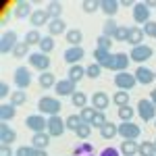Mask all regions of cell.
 <instances>
[{"mask_svg": "<svg viewBox=\"0 0 156 156\" xmlns=\"http://www.w3.org/2000/svg\"><path fill=\"white\" fill-rule=\"evenodd\" d=\"M83 56H85V50L81 48V46H71V48L65 52V60H67L71 67H73V65H77Z\"/></svg>", "mask_w": 156, "mask_h": 156, "instance_id": "7c38bea8", "label": "cell"}, {"mask_svg": "<svg viewBox=\"0 0 156 156\" xmlns=\"http://www.w3.org/2000/svg\"><path fill=\"white\" fill-rule=\"evenodd\" d=\"M6 96H9V85L2 81L0 83V98H6Z\"/></svg>", "mask_w": 156, "mask_h": 156, "instance_id": "11a10c76", "label": "cell"}, {"mask_svg": "<svg viewBox=\"0 0 156 156\" xmlns=\"http://www.w3.org/2000/svg\"><path fill=\"white\" fill-rule=\"evenodd\" d=\"M12 117H15V106H12V104H2V106H0V121L6 123V121H11Z\"/></svg>", "mask_w": 156, "mask_h": 156, "instance_id": "f1b7e54d", "label": "cell"}, {"mask_svg": "<svg viewBox=\"0 0 156 156\" xmlns=\"http://www.w3.org/2000/svg\"><path fill=\"white\" fill-rule=\"evenodd\" d=\"M94 58H96V65L104 67V69H110V62H112V54H110V52L96 48L94 50Z\"/></svg>", "mask_w": 156, "mask_h": 156, "instance_id": "5bb4252c", "label": "cell"}, {"mask_svg": "<svg viewBox=\"0 0 156 156\" xmlns=\"http://www.w3.org/2000/svg\"><path fill=\"white\" fill-rule=\"evenodd\" d=\"M27 58H29V65H31L34 69H37V71H48V67H50L48 54H44V52H34V54H29Z\"/></svg>", "mask_w": 156, "mask_h": 156, "instance_id": "3957f363", "label": "cell"}, {"mask_svg": "<svg viewBox=\"0 0 156 156\" xmlns=\"http://www.w3.org/2000/svg\"><path fill=\"white\" fill-rule=\"evenodd\" d=\"M137 110H140V117L142 121H152L156 117V106L152 104V100H140V104H137Z\"/></svg>", "mask_w": 156, "mask_h": 156, "instance_id": "ba28073f", "label": "cell"}, {"mask_svg": "<svg viewBox=\"0 0 156 156\" xmlns=\"http://www.w3.org/2000/svg\"><path fill=\"white\" fill-rule=\"evenodd\" d=\"M37 108H40V112L54 117V115H58V110H60V102L56 100V98H52V96H44V98H40Z\"/></svg>", "mask_w": 156, "mask_h": 156, "instance_id": "6da1fadb", "label": "cell"}, {"mask_svg": "<svg viewBox=\"0 0 156 156\" xmlns=\"http://www.w3.org/2000/svg\"><path fill=\"white\" fill-rule=\"evenodd\" d=\"M119 6H121V4L117 2V0H102V2H100V9H102V12H104V15H108V17L117 15Z\"/></svg>", "mask_w": 156, "mask_h": 156, "instance_id": "7402d4cb", "label": "cell"}, {"mask_svg": "<svg viewBox=\"0 0 156 156\" xmlns=\"http://www.w3.org/2000/svg\"><path fill=\"white\" fill-rule=\"evenodd\" d=\"M54 83H56V79H54L52 73H40V85H42L44 90H50Z\"/></svg>", "mask_w": 156, "mask_h": 156, "instance_id": "d6a6232c", "label": "cell"}, {"mask_svg": "<svg viewBox=\"0 0 156 156\" xmlns=\"http://www.w3.org/2000/svg\"><path fill=\"white\" fill-rule=\"evenodd\" d=\"M25 102H27V96H25L23 90H17V92L11 94V104L12 106H23Z\"/></svg>", "mask_w": 156, "mask_h": 156, "instance_id": "4dcf8cb0", "label": "cell"}, {"mask_svg": "<svg viewBox=\"0 0 156 156\" xmlns=\"http://www.w3.org/2000/svg\"><path fill=\"white\" fill-rule=\"evenodd\" d=\"M65 29H67V25L62 19H52L48 23V31L50 36H60V34H65Z\"/></svg>", "mask_w": 156, "mask_h": 156, "instance_id": "603a6c76", "label": "cell"}, {"mask_svg": "<svg viewBox=\"0 0 156 156\" xmlns=\"http://www.w3.org/2000/svg\"><path fill=\"white\" fill-rule=\"evenodd\" d=\"M100 71H102V67H100V65H90V67L85 69V75H90L92 79H96L98 75H100Z\"/></svg>", "mask_w": 156, "mask_h": 156, "instance_id": "f907efd6", "label": "cell"}, {"mask_svg": "<svg viewBox=\"0 0 156 156\" xmlns=\"http://www.w3.org/2000/svg\"><path fill=\"white\" fill-rule=\"evenodd\" d=\"M40 42H42V36H40L37 29H31V31L25 34V44L27 46H34V44H40Z\"/></svg>", "mask_w": 156, "mask_h": 156, "instance_id": "d590c367", "label": "cell"}, {"mask_svg": "<svg viewBox=\"0 0 156 156\" xmlns=\"http://www.w3.org/2000/svg\"><path fill=\"white\" fill-rule=\"evenodd\" d=\"M31 156H48V154H46V150H36V148H34V154Z\"/></svg>", "mask_w": 156, "mask_h": 156, "instance_id": "9f6ffc18", "label": "cell"}, {"mask_svg": "<svg viewBox=\"0 0 156 156\" xmlns=\"http://www.w3.org/2000/svg\"><path fill=\"white\" fill-rule=\"evenodd\" d=\"M0 156H12L11 148H9L6 144H2V146H0Z\"/></svg>", "mask_w": 156, "mask_h": 156, "instance_id": "db71d44e", "label": "cell"}, {"mask_svg": "<svg viewBox=\"0 0 156 156\" xmlns=\"http://www.w3.org/2000/svg\"><path fill=\"white\" fill-rule=\"evenodd\" d=\"M117 133H119L123 140H137L142 131H140V125H135V123H129V121H127V123L123 121L119 127H117Z\"/></svg>", "mask_w": 156, "mask_h": 156, "instance_id": "7a4b0ae2", "label": "cell"}, {"mask_svg": "<svg viewBox=\"0 0 156 156\" xmlns=\"http://www.w3.org/2000/svg\"><path fill=\"white\" fill-rule=\"evenodd\" d=\"M154 156H156V154H154Z\"/></svg>", "mask_w": 156, "mask_h": 156, "instance_id": "e7e4bbea", "label": "cell"}, {"mask_svg": "<svg viewBox=\"0 0 156 156\" xmlns=\"http://www.w3.org/2000/svg\"><path fill=\"white\" fill-rule=\"evenodd\" d=\"M81 123H83V121H81L79 115H71V117H67V121H65L67 129H71V131H77V127H79Z\"/></svg>", "mask_w": 156, "mask_h": 156, "instance_id": "74e56055", "label": "cell"}, {"mask_svg": "<svg viewBox=\"0 0 156 156\" xmlns=\"http://www.w3.org/2000/svg\"><path fill=\"white\" fill-rule=\"evenodd\" d=\"M112 100H115V104H117L119 108L121 106H127V104H129V94H127L125 90H119V92L112 96Z\"/></svg>", "mask_w": 156, "mask_h": 156, "instance_id": "836d02e7", "label": "cell"}, {"mask_svg": "<svg viewBox=\"0 0 156 156\" xmlns=\"http://www.w3.org/2000/svg\"><path fill=\"white\" fill-rule=\"evenodd\" d=\"M127 65H129V56H127V54H123V52H119V54H112L110 71H119V73H123L125 69H127Z\"/></svg>", "mask_w": 156, "mask_h": 156, "instance_id": "4fadbf2b", "label": "cell"}, {"mask_svg": "<svg viewBox=\"0 0 156 156\" xmlns=\"http://www.w3.org/2000/svg\"><path fill=\"white\" fill-rule=\"evenodd\" d=\"M121 152H123V156H135L137 154V144H135V140H125V142L121 144Z\"/></svg>", "mask_w": 156, "mask_h": 156, "instance_id": "484cf974", "label": "cell"}, {"mask_svg": "<svg viewBox=\"0 0 156 156\" xmlns=\"http://www.w3.org/2000/svg\"><path fill=\"white\" fill-rule=\"evenodd\" d=\"M137 83V81H135V75H131V73H117V75H115V85H117V87H119V90H125V92H127V90H131L133 85Z\"/></svg>", "mask_w": 156, "mask_h": 156, "instance_id": "52a82bcc", "label": "cell"}, {"mask_svg": "<svg viewBox=\"0 0 156 156\" xmlns=\"http://www.w3.org/2000/svg\"><path fill=\"white\" fill-rule=\"evenodd\" d=\"M27 50H29V46H27L25 42H19V44L15 46V50H12V56H17V58H23V56H29V54H27Z\"/></svg>", "mask_w": 156, "mask_h": 156, "instance_id": "b9f144b4", "label": "cell"}, {"mask_svg": "<svg viewBox=\"0 0 156 156\" xmlns=\"http://www.w3.org/2000/svg\"><path fill=\"white\" fill-rule=\"evenodd\" d=\"M137 152L142 156H154L156 150H154V144L152 142H142V144L137 146Z\"/></svg>", "mask_w": 156, "mask_h": 156, "instance_id": "e575fe53", "label": "cell"}, {"mask_svg": "<svg viewBox=\"0 0 156 156\" xmlns=\"http://www.w3.org/2000/svg\"><path fill=\"white\" fill-rule=\"evenodd\" d=\"M154 77H156V71H154Z\"/></svg>", "mask_w": 156, "mask_h": 156, "instance_id": "6125c7cd", "label": "cell"}, {"mask_svg": "<svg viewBox=\"0 0 156 156\" xmlns=\"http://www.w3.org/2000/svg\"><path fill=\"white\" fill-rule=\"evenodd\" d=\"M65 129H67V125H65V121L60 119L58 115H54V117L48 119V135L50 137H58V135H62Z\"/></svg>", "mask_w": 156, "mask_h": 156, "instance_id": "8992f818", "label": "cell"}, {"mask_svg": "<svg viewBox=\"0 0 156 156\" xmlns=\"http://www.w3.org/2000/svg\"><path fill=\"white\" fill-rule=\"evenodd\" d=\"M40 50H42L44 54H48V52L54 50V40H52V36H44V37H42V42H40Z\"/></svg>", "mask_w": 156, "mask_h": 156, "instance_id": "8d00e7d4", "label": "cell"}, {"mask_svg": "<svg viewBox=\"0 0 156 156\" xmlns=\"http://www.w3.org/2000/svg\"><path fill=\"white\" fill-rule=\"evenodd\" d=\"M117 29H119V25H117V21L108 19L106 23H104V34H102V36H106V37L115 36V34H117Z\"/></svg>", "mask_w": 156, "mask_h": 156, "instance_id": "7bdbcfd3", "label": "cell"}, {"mask_svg": "<svg viewBox=\"0 0 156 156\" xmlns=\"http://www.w3.org/2000/svg\"><path fill=\"white\" fill-rule=\"evenodd\" d=\"M135 81H140V83H144V85H150L154 81V71H150L148 67H140L135 71Z\"/></svg>", "mask_w": 156, "mask_h": 156, "instance_id": "9a60e30c", "label": "cell"}, {"mask_svg": "<svg viewBox=\"0 0 156 156\" xmlns=\"http://www.w3.org/2000/svg\"><path fill=\"white\" fill-rule=\"evenodd\" d=\"M90 156H94V154H90Z\"/></svg>", "mask_w": 156, "mask_h": 156, "instance_id": "be15d7a7", "label": "cell"}, {"mask_svg": "<svg viewBox=\"0 0 156 156\" xmlns=\"http://www.w3.org/2000/svg\"><path fill=\"white\" fill-rule=\"evenodd\" d=\"M81 6H83L85 12H94L98 6H100V2H96V0H83V4H81Z\"/></svg>", "mask_w": 156, "mask_h": 156, "instance_id": "c3c4849f", "label": "cell"}, {"mask_svg": "<svg viewBox=\"0 0 156 156\" xmlns=\"http://www.w3.org/2000/svg\"><path fill=\"white\" fill-rule=\"evenodd\" d=\"M121 6H133V2L131 0H123V2H119Z\"/></svg>", "mask_w": 156, "mask_h": 156, "instance_id": "91938a15", "label": "cell"}, {"mask_svg": "<svg viewBox=\"0 0 156 156\" xmlns=\"http://www.w3.org/2000/svg\"><path fill=\"white\" fill-rule=\"evenodd\" d=\"M144 29H140V27H129V37H127V42L131 44L133 48L135 46H142V40H144Z\"/></svg>", "mask_w": 156, "mask_h": 156, "instance_id": "d6986e66", "label": "cell"}, {"mask_svg": "<svg viewBox=\"0 0 156 156\" xmlns=\"http://www.w3.org/2000/svg\"><path fill=\"white\" fill-rule=\"evenodd\" d=\"M152 54H154L152 48H150V46H146V44H142V46H135V48L131 50V54H129V56H131L135 62H146L148 58H152Z\"/></svg>", "mask_w": 156, "mask_h": 156, "instance_id": "9c48e42d", "label": "cell"}, {"mask_svg": "<svg viewBox=\"0 0 156 156\" xmlns=\"http://www.w3.org/2000/svg\"><path fill=\"white\" fill-rule=\"evenodd\" d=\"M100 135H102L104 140H112V137L117 135V125L106 121V125H104V127H100Z\"/></svg>", "mask_w": 156, "mask_h": 156, "instance_id": "83f0119b", "label": "cell"}, {"mask_svg": "<svg viewBox=\"0 0 156 156\" xmlns=\"http://www.w3.org/2000/svg\"><path fill=\"white\" fill-rule=\"evenodd\" d=\"M25 125L36 133H42L44 129H48V121L44 119L42 115H29V117L25 119Z\"/></svg>", "mask_w": 156, "mask_h": 156, "instance_id": "277c9868", "label": "cell"}, {"mask_svg": "<svg viewBox=\"0 0 156 156\" xmlns=\"http://www.w3.org/2000/svg\"><path fill=\"white\" fill-rule=\"evenodd\" d=\"M15 137H17V133L12 131L11 127H6V123H0V142L9 146L15 142Z\"/></svg>", "mask_w": 156, "mask_h": 156, "instance_id": "44dd1931", "label": "cell"}, {"mask_svg": "<svg viewBox=\"0 0 156 156\" xmlns=\"http://www.w3.org/2000/svg\"><path fill=\"white\" fill-rule=\"evenodd\" d=\"M110 46H112V40L106 36H100L98 37V48L100 50H106V52H110Z\"/></svg>", "mask_w": 156, "mask_h": 156, "instance_id": "f6af8a7d", "label": "cell"}, {"mask_svg": "<svg viewBox=\"0 0 156 156\" xmlns=\"http://www.w3.org/2000/svg\"><path fill=\"white\" fill-rule=\"evenodd\" d=\"M152 144H154V150H156V140H154V142H152Z\"/></svg>", "mask_w": 156, "mask_h": 156, "instance_id": "94428289", "label": "cell"}, {"mask_svg": "<svg viewBox=\"0 0 156 156\" xmlns=\"http://www.w3.org/2000/svg\"><path fill=\"white\" fill-rule=\"evenodd\" d=\"M133 19H135V23H144V25L150 21V9L146 6L144 2L133 4Z\"/></svg>", "mask_w": 156, "mask_h": 156, "instance_id": "30bf717a", "label": "cell"}, {"mask_svg": "<svg viewBox=\"0 0 156 156\" xmlns=\"http://www.w3.org/2000/svg\"><path fill=\"white\" fill-rule=\"evenodd\" d=\"M96 108H90V106H85V108H81V115H79V117H81V121H83V123H90V125H92V121H94V117H96Z\"/></svg>", "mask_w": 156, "mask_h": 156, "instance_id": "f35d334b", "label": "cell"}, {"mask_svg": "<svg viewBox=\"0 0 156 156\" xmlns=\"http://www.w3.org/2000/svg\"><path fill=\"white\" fill-rule=\"evenodd\" d=\"M50 19V15L46 11H36L31 12V17H29V23L34 25V27H42V25H46Z\"/></svg>", "mask_w": 156, "mask_h": 156, "instance_id": "ffe728a7", "label": "cell"}, {"mask_svg": "<svg viewBox=\"0 0 156 156\" xmlns=\"http://www.w3.org/2000/svg\"><path fill=\"white\" fill-rule=\"evenodd\" d=\"M31 154H34V148H23V146H21V148L17 150V156H31Z\"/></svg>", "mask_w": 156, "mask_h": 156, "instance_id": "f5cc1de1", "label": "cell"}, {"mask_svg": "<svg viewBox=\"0 0 156 156\" xmlns=\"http://www.w3.org/2000/svg\"><path fill=\"white\" fill-rule=\"evenodd\" d=\"M94 154V146L90 144V142H81L79 146H75V150H73V156H90Z\"/></svg>", "mask_w": 156, "mask_h": 156, "instance_id": "d4e9b609", "label": "cell"}, {"mask_svg": "<svg viewBox=\"0 0 156 156\" xmlns=\"http://www.w3.org/2000/svg\"><path fill=\"white\" fill-rule=\"evenodd\" d=\"M17 44H19L17 42V31H6V34H2V37H0V52L2 54L12 52Z\"/></svg>", "mask_w": 156, "mask_h": 156, "instance_id": "5b68a950", "label": "cell"}, {"mask_svg": "<svg viewBox=\"0 0 156 156\" xmlns=\"http://www.w3.org/2000/svg\"><path fill=\"white\" fill-rule=\"evenodd\" d=\"M150 100H152V104L156 106V90H152V92H150Z\"/></svg>", "mask_w": 156, "mask_h": 156, "instance_id": "6f0895ef", "label": "cell"}, {"mask_svg": "<svg viewBox=\"0 0 156 156\" xmlns=\"http://www.w3.org/2000/svg\"><path fill=\"white\" fill-rule=\"evenodd\" d=\"M100 156H119V150L117 148H104L100 152Z\"/></svg>", "mask_w": 156, "mask_h": 156, "instance_id": "816d5d0a", "label": "cell"}, {"mask_svg": "<svg viewBox=\"0 0 156 156\" xmlns=\"http://www.w3.org/2000/svg\"><path fill=\"white\" fill-rule=\"evenodd\" d=\"M81 40H83V34H81L79 29H71V31H67V42H69L71 46H79Z\"/></svg>", "mask_w": 156, "mask_h": 156, "instance_id": "f546056e", "label": "cell"}, {"mask_svg": "<svg viewBox=\"0 0 156 156\" xmlns=\"http://www.w3.org/2000/svg\"><path fill=\"white\" fill-rule=\"evenodd\" d=\"M15 83H17V87H19V90H27V87H29V83H31V73L27 71L25 67L17 69V71H15Z\"/></svg>", "mask_w": 156, "mask_h": 156, "instance_id": "8fae6325", "label": "cell"}, {"mask_svg": "<svg viewBox=\"0 0 156 156\" xmlns=\"http://www.w3.org/2000/svg\"><path fill=\"white\" fill-rule=\"evenodd\" d=\"M31 17V4L29 2H19L17 6H15V17L17 19H23V17Z\"/></svg>", "mask_w": 156, "mask_h": 156, "instance_id": "4316f807", "label": "cell"}, {"mask_svg": "<svg viewBox=\"0 0 156 156\" xmlns=\"http://www.w3.org/2000/svg\"><path fill=\"white\" fill-rule=\"evenodd\" d=\"M144 34L156 40V23H154V21H148V23L144 25Z\"/></svg>", "mask_w": 156, "mask_h": 156, "instance_id": "681fc988", "label": "cell"}, {"mask_svg": "<svg viewBox=\"0 0 156 156\" xmlns=\"http://www.w3.org/2000/svg\"><path fill=\"white\" fill-rule=\"evenodd\" d=\"M50 144V135L46 133H34V137H31V148H36V150H46Z\"/></svg>", "mask_w": 156, "mask_h": 156, "instance_id": "e0dca14e", "label": "cell"}, {"mask_svg": "<svg viewBox=\"0 0 156 156\" xmlns=\"http://www.w3.org/2000/svg\"><path fill=\"white\" fill-rule=\"evenodd\" d=\"M119 119L125 121V123H127V121H131L133 119V108L131 106H121L119 108Z\"/></svg>", "mask_w": 156, "mask_h": 156, "instance_id": "ee69618b", "label": "cell"}, {"mask_svg": "<svg viewBox=\"0 0 156 156\" xmlns=\"http://www.w3.org/2000/svg\"><path fill=\"white\" fill-rule=\"evenodd\" d=\"M104 125H106V117H104V112L98 110L94 121H92V127H98V129H100V127H104Z\"/></svg>", "mask_w": 156, "mask_h": 156, "instance_id": "7dc6e473", "label": "cell"}, {"mask_svg": "<svg viewBox=\"0 0 156 156\" xmlns=\"http://www.w3.org/2000/svg\"><path fill=\"white\" fill-rule=\"evenodd\" d=\"M144 4L148 6V9H150V6H154V9H156V0H146Z\"/></svg>", "mask_w": 156, "mask_h": 156, "instance_id": "680465c9", "label": "cell"}, {"mask_svg": "<svg viewBox=\"0 0 156 156\" xmlns=\"http://www.w3.org/2000/svg\"><path fill=\"white\" fill-rule=\"evenodd\" d=\"M73 100V106H79V108H85V102H87V96H85L83 92H75L71 96Z\"/></svg>", "mask_w": 156, "mask_h": 156, "instance_id": "60d3db41", "label": "cell"}, {"mask_svg": "<svg viewBox=\"0 0 156 156\" xmlns=\"http://www.w3.org/2000/svg\"><path fill=\"white\" fill-rule=\"evenodd\" d=\"M67 75H69V81L77 83V81H81V79L85 77V69H83V67H79V65H73Z\"/></svg>", "mask_w": 156, "mask_h": 156, "instance_id": "cb8c5ba5", "label": "cell"}, {"mask_svg": "<svg viewBox=\"0 0 156 156\" xmlns=\"http://www.w3.org/2000/svg\"><path fill=\"white\" fill-rule=\"evenodd\" d=\"M56 94L58 96H73L75 94V83L65 79V81H56Z\"/></svg>", "mask_w": 156, "mask_h": 156, "instance_id": "ac0fdd59", "label": "cell"}, {"mask_svg": "<svg viewBox=\"0 0 156 156\" xmlns=\"http://www.w3.org/2000/svg\"><path fill=\"white\" fill-rule=\"evenodd\" d=\"M77 137H79V140H87V137H90V133H92V125H90V123H81V125H79V127H77Z\"/></svg>", "mask_w": 156, "mask_h": 156, "instance_id": "ab89813d", "label": "cell"}, {"mask_svg": "<svg viewBox=\"0 0 156 156\" xmlns=\"http://www.w3.org/2000/svg\"><path fill=\"white\" fill-rule=\"evenodd\" d=\"M46 12L50 15V19H60V15H62V4H60V2H50Z\"/></svg>", "mask_w": 156, "mask_h": 156, "instance_id": "1f68e13d", "label": "cell"}, {"mask_svg": "<svg viewBox=\"0 0 156 156\" xmlns=\"http://www.w3.org/2000/svg\"><path fill=\"white\" fill-rule=\"evenodd\" d=\"M108 102H110V98L104 94V92H96L94 96H92V106L96 108V110H106L108 108Z\"/></svg>", "mask_w": 156, "mask_h": 156, "instance_id": "2e32d148", "label": "cell"}, {"mask_svg": "<svg viewBox=\"0 0 156 156\" xmlns=\"http://www.w3.org/2000/svg\"><path fill=\"white\" fill-rule=\"evenodd\" d=\"M115 40H119V42H127V37H129V27H121L119 25V29H117V34H115Z\"/></svg>", "mask_w": 156, "mask_h": 156, "instance_id": "bcb514c9", "label": "cell"}]
</instances>
